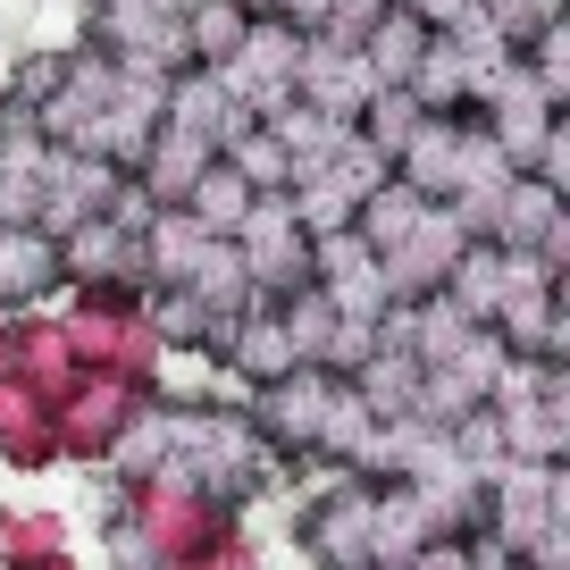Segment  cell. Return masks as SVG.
<instances>
[{
	"mask_svg": "<svg viewBox=\"0 0 570 570\" xmlns=\"http://www.w3.org/2000/svg\"><path fill=\"white\" fill-rule=\"evenodd\" d=\"M553 218H562V194H553L546 177H537V185H512V194H503V227H495V244H503V252L546 244V235H553Z\"/></svg>",
	"mask_w": 570,
	"mask_h": 570,
	"instance_id": "obj_2",
	"label": "cell"
},
{
	"mask_svg": "<svg viewBox=\"0 0 570 570\" xmlns=\"http://www.w3.org/2000/svg\"><path fill=\"white\" fill-rule=\"evenodd\" d=\"M320 428H327V377L294 370L277 386V436H320Z\"/></svg>",
	"mask_w": 570,
	"mask_h": 570,
	"instance_id": "obj_6",
	"label": "cell"
},
{
	"mask_svg": "<svg viewBox=\"0 0 570 570\" xmlns=\"http://www.w3.org/2000/svg\"><path fill=\"white\" fill-rule=\"evenodd\" d=\"M185 277H194L202 303H244V244H218V235H210V244L194 252Z\"/></svg>",
	"mask_w": 570,
	"mask_h": 570,
	"instance_id": "obj_7",
	"label": "cell"
},
{
	"mask_svg": "<svg viewBox=\"0 0 570 570\" xmlns=\"http://www.w3.org/2000/svg\"><path fill=\"white\" fill-rule=\"evenodd\" d=\"M411 18H428L436 35H462V26H470V0H411Z\"/></svg>",
	"mask_w": 570,
	"mask_h": 570,
	"instance_id": "obj_10",
	"label": "cell"
},
{
	"mask_svg": "<svg viewBox=\"0 0 570 570\" xmlns=\"http://www.w3.org/2000/svg\"><path fill=\"white\" fill-rule=\"evenodd\" d=\"M361 210H370V227H361V244H377V252H394V244H411V235H420V210H428V194L420 185H377L370 202H361Z\"/></svg>",
	"mask_w": 570,
	"mask_h": 570,
	"instance_id": "obj_1",
	"label": "cell"
},
{
	"mask_svg": "<svg viewBox=\"0 0 570 570\" xmlns=\"http://www.w3.org/2000/svg\"><path fill=\"white\" fill-rule=\"evenodd\" d=\"M151 320H160V336H202V327H210V303H202V294H160Z\"/></svg>",
	"mask_w": 570,
	"mask_h": 570,
	"instance_id": "obj_9",
	"label": "cell"
},
{
	"mask_svg": "<svg viewBox=\"0 0 570 570\" xmlns=\"http://www.w3.org/2000/svg\"><path fill=\"white\" fill-rule=\"evenodd\" d=\"M285 336H294V353H327V336H336V294L327 285H303L294 303H285Z\"/></svg>",
	"mask_w": 570,
	"mask_h": 570,
	"instance_id": "obj_8",
	"label": "cell"
},
{
	"mask_svg": "<svg viewBox=\"0 0 570 570\" xmlns=\"http://www.w3.org/2000/svg\"><path fill=\"white\" fill-rule=\"evenodd\" d=\"M428 35H436V26L411 18V9H403V18H386V26H370V59H377V76H420V59L436 51Z\"/></svg>",
	"mask_w": 570,
	"mask_h": 570,
	"instance_id": "obj_4",
	"label": "cell"
},
{
	"mask_svg": "<svg viewBox=\"0 0 570 570\" xmlns=\"http://www.w3.org/2000/svg\"><path fill=\"white\" fill-rule=\"evenodd\" d=\"M227 168H244L252 194H285V185H303V168H294V151L277 142V126H268V135H235V160Z\"/></svg>",
	"mask_w": 570,
	"mask_h": 570,
	"instance_id": "obj_5",
	"label": "cell"
},
{
	"mask_svg": "<svg viewBox=\"0 0 570 570\" xmlns=\"http://www.w3.org/2000/svg\"><path fill=\"white\" fill-rule=\"evenodd\" d=\"M244 202H252V177H244V168H202V177H194V218H202L210 235H235V227H244Z\"/></svg>",
	"mask_w": 570,
	"mask_h": 570,
	"instance_id": "obj_3",
	"label": "cell"
}]
</instances>
